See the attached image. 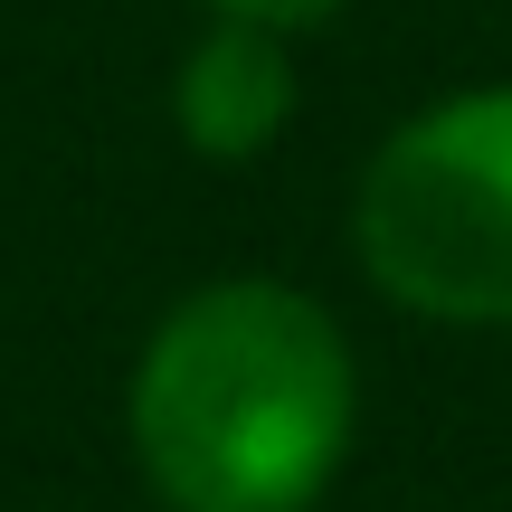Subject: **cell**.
Masks as SVG:
<instances>
[{"label":"cell","instance_id":"2","mask_svg":"<svg viewBox=\"0 0 512 512\" xmlns=\"http://www.w3.org/2000/svg\"><path fill=\"white\" fill-rule=\"evenodd\" d=\"M361 266L437 323H512V86L446 95L361 171Z\"/></svg>","mask_w":512,"mask_h":512},{"label":"cell","instance_id":"1","mask_svg":"<svg viewBox=\"0 0 512 512\" xmlns=\"http://www.w3.org/2000/svg\"><path fill=\"white\" fill-rule=\"evenodd\" d=\"M351 446V342L313 294L238 275L162 313L133 370V456L171 512H304Z\"/></svg>","mask_w":512,"mask_h":512},{"label":"cell","instance_id":"3","mask_svg":"<svg viewBox=\"0 0 512 512\" xmlns=\"http://www.w3.org/2000/svg\"><path fill=\"white\" fill-rule=\"evenodd\" d=\"M171 105H181V133L209 152V162L266 152L275 133H285V114H294V67H285V48H275V29L219 19V29L190 48Z\"/></svg>","mask_w":512,"mask_h":512},{"label":"cell","instance_id":"4","mask_svg":"<svg viewBox=\"0 0 512 512\" xmlns=\"http://www.w3.org/2000/svg\"><path fill=\"white\" fill-rule=\"evenodd\" d=\"M209 10H219V19H247V29H275V38H285V29H313V19H332L342 0H209Z\"/></svg>","mask_w":512,"mask_h":512}]
</instances>
